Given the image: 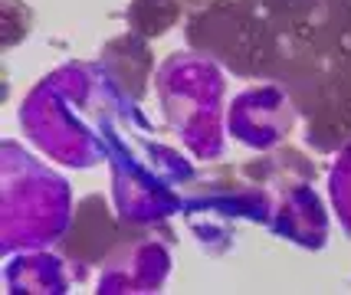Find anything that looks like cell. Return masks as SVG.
<instances>
[{"instance_id":"6da1fadb","label":"cell","mask_w":351,"mask_h":295,"mask_svg":"<svg viewBox=\"0 0 351 295\" xmlns=\"http://www.w3.org/2000/svg\"><path fill=\"white\" fill-rule=\"evenodd\" d=\"M135 102L138 99L122 92L108 76L102 105V144L112 164V194L122 220L152 227L184 210L178 184L194 181V168L178 151L148 135L152 125Z\"/></svg>"},{"instance_id":"7a4b0ae2","label":"cell","mask_w":351,"mask_h":295,"mask_svg":"<svg viewBox=\"0 0 351 295\" xmlns=\"http://www.w3.org/2000/svg\"><path fill=\"white\" fill-rule=\"evenodd\" d=\"M108 73L102 66L69 62L40 79L20 109V125L36 148L69 168H92L106 157L102 105Z\"/></svg>"},{"instance_id":"3957f363","label":"cell","mask_w":351,"mask_h":295,"mask_svg":"<svg viewBox=\"0 0 351 295\" xmlns=\"http://www.w3.org/2000/svg\"><path fill=\"white\" fill-rule=\"evenodd\" d=\"M73 220L69 184L43 168L16 141L0 148V246L7 256L66 236Z\"/></svg>"},{"instance_id":"277c9868","label":"cell","mask_w":351,"mask_h":295,"mask_svg":"<svg viewBox=\"0 0 351 295\" xmlns=\"http://www.w3.org/2000/svg\"><path fill=\"white\" fill-rule=\"evenodd\" d=\"M158 99L165 105L171 128L181 135L184 148L194 157H220V102L223 76L207 53H174L158 66Z\"/></svg>"},{"instance_id":"5b68a950","label":"cell","mask_w":351,"mask_h":295,"mask_svg":"<svg viewBox=\"0 0 351 295\" xmlns=\"http://www.w3.org/2000/svg\"><path fill=\"white\" fill-rule=\"evenodd\" d=\"M184 214L191 230L207 249H223L230 243V227L237 220L250 223H273L276 203L269 190L256 181H237L233 171H217L204 181L184 184Z\"/></svg>"},{"instance_id":"8992f818","label":"cell","mask_w":351,"mask_h":295,"mask_svg":"<svg viewBox=\"0 0 351 295\" xmlns=\"http://www.w3.org/2000/svg\"><path fill=\"white\" fill-rule=\"evenodd\" d=\"M266 23L253 20L246 7L233 0L197 3L187 20V36L197 53L220 56L237 73H263L266 69Z\"/></svg>"},{"instance_id":"52a82bcc","label":"cell","mask_w":351,"mask_h":295,"mask_svg":"<svg viewBox=\"0 0 351 295\" xmlns=\"http://www.w3.org/2000/svg\"><path fill=\"white\" fill-rule=\"evenodd\" d=\"M295 125L292 99L279 86H256L233 99L230 105V131L233 138L266 151L286 138Z\"/></svg>"},{"instance_id":"ba28073f","label":"cell","mask_w":351,"mask_h":295,"mask_svg":"<svg viewBox=\"0 0 351 295\" xmlns=\"http://www.w3.org/2000/svg\"><path fill=\"white\" fill-rule=\"evenodd\" d=\"M171 272V253L158 240H138L125 246L119 256H112L99 279L102 295L119 292H161V285Z\"/></svg>"},{"instance_id":"9c48e42d","label":"cell","mask_w":351,"mask_h":295,"mask_svg":"<svg viewBox=\"0 0 351 295\" xmlns=\"http://www.w3.org/2000/svg\"><path fill=\"white\" fill-rule=\"evenodd\" d=\"M312 177H302V181H289L286 184V194L279 207L273 210V223L269 230L279 233L282 240H292L306 249H322L325 240H328V220H325V210H322L319 194L308 187Z\"/></svg>"},{"instance_id":"30bf717a","label":"cell","mask_w":351,"mask_h":295,"mask_svg":"<svg viewBox=\"0 0 351 295\" xmlns=\"http://www.w3.org/2000/svg\"><path fill=\"white\" fill-rule=\"evenodd\" d=\"M102 69L112 76V82L122 92H128L132 99H141L154 69V56L148 49V40L138 36V33H125L119 40H112L102 49Z\"/></svg>"},{"instance_id":"8fae6325","label":"cell","mask_w":351,"mask_h":295,"mask_svg":"<svg viewBox=\"0 0 351 295\" xmlns=\"http://www.w3.org/2000/svg\"><path fill=\"white\" fill-rule=\"evenodd\" d=\"M3 279L10 292H69V272L66 263L60 256H49V253H33V256H20L10 259L3 269Z\"/></svg>"},{"instance_id":"7c38bea8","label":"cell","mask_w":351,"mask_h":295,"mask_svg":"<svg viewBox=\"0 0 351 295\" xmlns=\"http://www.w3.org/2000/svg\"><path fill=\"white\" fill-rule=\"evenodd\" d=\"M108 236H115V230H112V220L106 214V201L89 197L79 210L76 240H66V253L79 263H92L108 249Z\"/></svg>"},{"instance_id":"4fadbf2b","label":"cell","mask_w":351,"mask_h":295,"mask_svg":"<svg viewBox=\"0 0 351 295\" xmlns=\"http://www.w3.org/2000/svg\"><path fill=\"white\" fill-rule=\"evenodd\" d=\"M178 20H181V3L178 0H132V7H128L132 33L145 36V40L165 36Z\"/></svg>"},{"instance_id":"5bb4252c","label":"cell","mask_w":351,"mask_h":295,"mask_svg":"<svg viewBox=\"0 0 351 295\" xmlns=\"http://www.w3.org/2000/svg\"><path fill=\"white\" fill-rule=\"evenodd\" d=\"M328 190H332V203H335L338 223L345 227V233L351 236V144L338 155L332 177H328Z\"/></svg>"},{"instance_id":"9a60e30c","label":"cell","mask_w":351,"mask_h":295,"mask_svg":"<svg viewBox=\"0 0 351 295\" xmlns=\"http://www.w3.org/2000/svg\"><path fill=\"white\" fill-rule=\"evenodd\" d=\"M23 7L16 3V0H3V47L10 49L20 40V36H27L30 33V10L16 20V14H20Z\"/></svg>"}]
</instances>
